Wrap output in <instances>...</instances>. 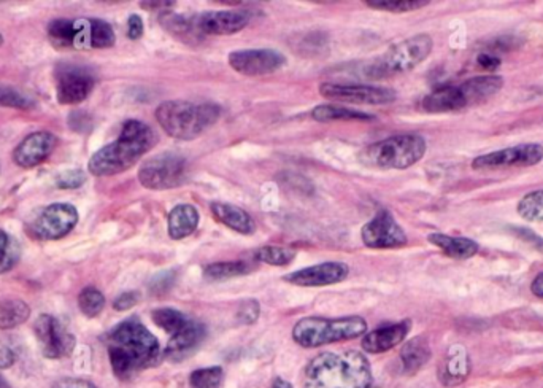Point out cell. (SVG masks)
<instances>
[{"label": "cell", "mask_w": 543, "mask_h": 388, "mask_svg": "<svg viewBox=\"0 0 543 388\" xmlns=\"http://www.w3.org/2000/svg\"><path fill=\"white\" fill-rule=\"evenodd\" d=\"M139 299H141V295L137 291H126V293L118 296L117 299L113 301V308L120 310V312L129 310V309L134 308Z\"/></svg>", "instance_id": "cell-42"}, {"label": "cell", "mask_w": 543, "mask_h": 388, "mask_svg": "<svg viewBox=\"0 0 543 388\" xmlns=\"http://www.w3.org/2000/svg\"><path fill=\"white\" fill-rule=\"evenodd\" d=\"M350 267L345 263L328 261L321 265L304 267L300 271L291 272L283 278L287 284L298 285V287H328V285L339 284L349 278Z\"/></svg>", "instance_id": "cell-18"}, {"label": "cell", "mask_w": 543, "mask_h": 388, "mask_svg": "<svg viewBox=\"0 0 543 388\" xmlns=\"http://www.w3.org/2000/svg\"><path fill=\"white\" fill-rule=\"evenodd\" d=\"M43 355L51 360L68 357L75 349V336L53 315L38 317L34 327Z\"/></svg>", "instance_id": "cell-14"}, {"label": "cell", "mask_w": 543, "mask_h": 388, "mask_svg": "<svg viewBox=\"0 0 543 388\" xmlns=\"http://www.w3.org/2000/svg\"><path fill=\"white\" fill-rule=\"evenodd\" d=\"M86 182V173L79 169H72V171H66V173H59L56 184L59 188L64 190H74V188H79Z\"/></svg>", "instance_id": "cell-40"}, {"label": "cell", "mask_w": 543, "mask_h": 388, "mask_svg": "<svg viewBox=\"0 0 543 388\" xmlns=\"http://www.w3.org/2000/svg\"><path fill=\"white\" fill-rule=\"evenodd\" d=\"M199 210L191 204H180L173 207L167 220V233L173 241H182L184 237L193 235L199 226Z\"/></svg>", "instance_id": "cell-22"}, {"label": "cell", "mask_w": 543, "mask_h": 388, "mask_svg": "<svg viewBox=\"0 0 543 388\" xmlns=\"http://www.w3.org/2000/svg\"><path fill=\"white\" fill-rule=\"evenodd\" d=\"M0 388H8V383H5V379L0 376Z\"/></svg>", "instance_id": "cell-50"}, {"label": "cell", "mask_w": 543, "mask_h": 388, "mask_svg": "<svg viewBox=\"0 0 543 388\" xmlns=\"http://www.w3.org/2000/svg\"><path fill=\"white\" fill-rule=\"evenodd\" d=\"M31 317L27 302L18 298L0 299V330H12L23 325Z\"/></svg>", "instance_id": "cell-29"}, {"label": "cell", "mask_w": 543, "mask_h": 388, "mask_svg": "<svg viewBox=\"0 0 543 388\" xmlns=\"http://www.w3.org/2000/svg\"><path fill=\"white\" fill-rule=\"evenodd\" d=\"M476 59H478V64H480V66H482L485 70H496V68L501 66L499 58L489 55V53H482V55L478 56Z\"/></svg>", "instance_id": "cell-45"}, {"label": "cell", "mask_w": 543, "mask_h": 388, "mask_svg": "<svg viewBox=\"0 0 543 388\" xmlns=\"http://www.w3.org/2000/svg\"><path fill=\"white\" fill-rule=\"evenodd\" d=\"M0 107L19 109V110H31L36 107L34 99L26 96L18 89L12 87H0Z\"/></svg>", "instance_id": "cell-39"}, {"label": "cell", "mask_w": 543, "mask_h": 388, "mask_svg": "<svg viewBox=\"0 0 543 388\" xmlns=\"http://www.w3.org/2000/svg\"><path fill=\"white\" fill-rule=\"evenodd\" d=\"M427 241L431 242L433 246H439L446 257L454 259L472 258L480 250V246L469 237H454V236L433 233V235H429Z\"/></svg>", "instance_id": "cell-25"}, {"label": "cell", "mask_w": 543, "mask_h": 388, "mask_svg": "<svg viewBox=\"0 0 543 388\" xmlns=\"http://www.w3.org/2000/svg\"><path fill=\"white\" fill-rule=\"evenodd\" d=\"M364 246L369 248H397L407 244V235L388 210H380L360 231Z\"/></svg>", "instance_id": "cell-15"}, {"label": "cell", "mask_w": 543, "mask_h": 388, "mask_svg": "<svg viewBox=\"0 0 543 388\" xmlns=\"http://www.w3.org/2000/svg\"><path fill=\"white\" fill-rule=\"evenodd\" d=\"M531 290L534 295L543 299V272L538 274V278H534V282L531 285Z\"/></svg>", "instance_id": "cell-48"}, {"label": "cell", "mask_w": 543, "mask_h": 388, "mask_svg": "<svg viewBox=\"0 0 543 388\" xmlns=\"http://www.w3.org/2000/svg\"><path fill=\"white\" fill-rule=\"evenodd\" d=\"M15 362V353L8 347H0V368H8Z\"/></svg>", "instance_id": "cell-47"}, {"label": "cell", "mask_w": 543, "mask_h": 388, "mask_svg": "<svg viewBox=\"0 0 543 388\" xmlns=\"http://www.w3.org/2000/svg\"><path fill=\"white\" fill-rule=\"evenodd\" d=\"M94 89V79L85 68L62 66L56 72V96L62 105L83 102Z\"/></svg>", "instance_id": "cell-17"}, {"label": "cell", "mask_w": 543, "mask_h": 388, "mask_svg": "<svg viewBox=\"0 0 543 388\" xmlns=\"http://www.w3.org/2000/svg\"><path fill=\"white\" fill-rule=\"evenodd\" d=\"M298 252L293 248H287V246H261L256 253V258L261 263L270 266H287L293 263Z\"/></svg>", "instance_id": "cell-34"}, {"label": "cell", "mask_w": 543, "mask_h": 388, "mask_svg": "<svg viewBox=\"0 0 543 388\" xmlns=\"http://www.w3.org/2000/svg\"><path fill=\"white\" fill-rule=\"evenodd\" d=\"M107 349L113 372L120 379L156 366L162 357L156 336L135 317L121 321L107 334Z\"/></svg>", "instance_id": "cell-1"}, {"label": "cell", "mask_w": 543, "mask_h": 388, "mask_svg": "<svg viewBox=\"0 0 543 388\" xmlns=\"http://www.w3.org/2000/svg\"><path fill=\"white\" fill-rule=\"evenodd\" d=\"M366 331L367 321L358 315L342 319L307 317L294 325L293 340L306 349H315L321 345L356 340L364 336Z\"/></svg>", "instance_id": "cell-6"}, {"label": "cell", "mask_w": 543, "mask_h": 388, "mask_svg": "<svg viewBox=\"0 0 543 388\" xmlns=\"http://www.w3.org/2000/svg\"><path fill=\"white\" fill-rule=\"evenodd\" d=\"M412 321H399L386 327H380L373 330L372 333L366 334L362 340V349L369 353H383V351L394 349L396 345L403 342L410 333Z\"/></svg>", "instance_id": "cell-21"}, {"label": "cell", "mask_w": 543, "mask_h": 388, "mask_svg": "<svg viewBox=\"0 0 543 388\" xmlns=\"http://www.w3.org/2000/svg\"><path fill=\"white\" fill-rule=\"evenodd\" d=\"M195 23L204 36H231L248 25V16L242 12H205L195 16Z\"/></svg>", "instance_id": "cell-20"}, {"label": "cell", "mask_w": 543, "mask_h": 388, "mask_svg": "<svg viewBox=\"0 0 543 388\" xmlns=\"http://www.w3.org/2000/svg\"><path fill=\"white\" fill-rule=\"evenodd\" d=\"M51 388H99L96 383H89V381H85V379H72V377H68V379H61V381H57V383L53 385Z\"/></svg>", "instance_id": "cell-44"}, {"label": "cell", "mask_w": 543, "mask_h": 388, "mask_svg": "<svg viewBox=\"0 0 543 388\" xmlns=\"http://www.w3.org/2000/svg\"><path fill=\"white\" fill-rule=\"evenodd\" d=\"M311 118L321 121V123H329V121H371L372 115L366 111L354 110L343 105L323 104L318 105L311 110Z\"/></svg>", "instance_id": "cell-27"}, {"label": "cell", "mask_w": 543, "mask_h": 388, "mask_svg": "<svg viewBox=\"0 0 543 388\" xmlns=\"http://www.w3.org/2000/svg\"><path fill=\"white\" fill-rule=\"evenodd\" d=\"M161 25L171 36L178 38L180 42L188 45H197L201 42L204 34L199 31L194 18L182 16V15H173V13H165L161 16Z\"/></svg>", "instance_id": "cell-26"}, {"label": "cell", "mask_w": 543, "mask_h": 388, "mask_svg": "<svg viewBox=\"0 0 543 388\" xmlns=\"http://www.w3.org/2000/svg\"><path fill=\"white\" fill-rule=\"evenodd\" d=\"M158 143V136L148 124L129 120L122 124L121 134L92 154L88 171L96 177H110L126 173Z\"/></svg>", "instance_id": "cell-3"}, {"label": "cell", "mask_w": 543, "mask_h": 388, "mask_svg": "<svg viewBox=\"0 0 543 388\" xmlns=\"http://www.w3.org/2000/svg\"><path fill=\"white\" fill-rule=\"evenodd\" d=\"M4 44V37H2V36H0V45Z\"/></svg>", "instance_id": "cell-51"}, {"label": "cell", "mask_w": 543, "mask_h": 388, "mask_svg": "<svg viewBox=\"0 0 543 388\" xmlns=\"http://www.w3.org/2000/svg\"><path fill=\"white\" fill-rule=\"evenodd\" d=\"M372 368L360 351H324L307 364L304 388H371Z\"/></svg>", "instance_id": "cell-2"}, {"label": "cell", "mask_w": 543, "mask_h": 388, "mask_svg": "<svg viewBox=\"0 0 543 388\" xmlns=\"http://www.w3.org/2000/svg\"><path fill=\"white\" fill-rule=\"evenodd\" d=\"M205 338V327L199 321L190 320L177 334L172 336L165 353L172 358H182L194 351Z\"/></svg>", "instance_id": "cell-24"}, {"label": "cell", "mask_w": 543, "mask_h": 388, "mask_svg": "<svg viewBox=\"0 0 543 388\" xmlns=\"http://www.w3.org/2000/svg\"><path fill=\"white\" fill-rule=\"evenodd\" d=\"M153 321L159 328H162L165 333L173 336L190 321V319L177 309L162 308L154 310Z\"/></svg>", "instance_id": "cell-32"}, {"label": "cell", "mask_w": 543, "mask_h": 388, "mask_svg": "<svg viewBox=\"0 0 543 388\" xmlns=\"http://www.w3.org/2000/svg\"><path fill=\"white\" fill-rule=\"evenodd\" d=\"M56 147L57 137L55 134L48 131H38L19 142L18 147L13 152V161L23 169H32L42 164L43 161L55 152Z\"/></svg>", "instance_id": "cell-19"}, {"label": "cell", "mask_w": 543, "mask_h": 388, "mask_svg": "<svg viewBox=\"0 0 543 388\" xmlns=\"http://www.w3.org/2000/svg\"><path fill=\"white\" fill-rule=\"evenodd\" d=\"M225 379V372L220 366L202 368L191 374L190 383L193 388H220Z\"/></svg>", "instance_id": "cell-37"}, {"label": "cell", "mask_w": 543, "mask_h": 388, "mask_svg": "<svg viewBox=\"0 0 543 388\" xmlns=\"http://www.w3.org/2000/svg\"><path fill=\"white\" fill-rule=\"evenodd\" d=\"M221 117L214 104H194L188 100H165L156 109V120L165 134L178 141H193L214 126Z\"/></svg>", "instance_id": "cell-4"}, {"label": "cell", "mask_w": 543, "mask_h": 388, "mask_svg": "<svg viewBox=\"0 0 543 388\" xmlns=\"http://www.w3.org/2000/svg\"><path fill=\"white\" fill-rule=\"evenodd\" d=\"M253 271L250 263L246 261H225V263H214L204 269V278L212 282L227 280V278H240L248 272Z\"/></svg>", "instance_id": "cell-30"}, {"label": "cell", "mask_w": 543, "mask_h": 388, "mask_svg": "<svg viewBox=\"0 0 543 388\" xmlns=\"http://www.w3.org/2000/svg\"><path fill=\"white\" fill-rule=\"evenodd\" d=\"M21 258V246L19 242L0 229V274L12 271L18 265Z\"/></svg>", "instance_id": "cell-31"}, {"label": "cell", "mask_w": 543, "mask_h": 388, "mask_svg": "<svg viewBox=\"0 0 543 388\" xmlns=\"http://www.w3.org/2000/svg\"><path fill=\"white\" fill-rule=\"evenodd\" d=\"M504 80L499 75H480L453 87L433 89L423 99V109L429 113L465 110L482 104L501 91Z\"/></svg>", "instance_id": "cell-5"}, {"label": "cell", "mask_w": 543, "mask_h": 388, "mask_svg": "<svg viewBox=\"0 0 543 388\" xmlns=\"http://www.w3.org/2000/svg\"><path fill=\"white\" fill-rule=\"evenodd\" d=\"M272 388H293L291 387V383H287V381H283V379H277L274 383H272Z\"/></svg>", "instance_id": "cell-49"}, {"label": "cell", "mask_w": 543, "mask_h": 388, "mask_svg": "<svg viewBox=\"0 0 543 388\" xmlns=\"http://www.w3.org/2000/svg\"><path fill=\"white\" fill-rule=\"evenodd\" d=\"M426 153V141L418 134H402L372 143L362 152L364 164L379 169H409Z\"/></svg>", "instance_id": "cell-8"}, {"label": "cell", "mask_w": 543, "mask_h": 388, "mask_svg": "<svg viewBox=\"0 0 543 388\" xmlns=\"http://www.w3.org/2000/svg\"><path fill=\"white\" fill-rule=\"evenodd\" d=\"M79 310L86 315V317H98L105 308V298L98 288L94 287H88L81 291L78 296Z\"/></svg>", "instance_id": "cell-36"}, {"label": "cell", "mask_w": 543, "mask_h": 388, "mask_svg": "<svg viewBox=\"0 0 543 388\" xmlns=\"http://www.w3.org/2000/svg\"><path fill=\"white\" fill-rule=\"evenodd\" d=\"M210 207L214 218L226 225L227 228L245 236L253 235L256 231V223L246 210L226 203H212Z\"/></svg>", "instance_id": "cell-23"}, {"label": "cell", "mask_w": 543, "mask_h": 388, "mask_svg": "<svg viewBox=\"0 0 543 388\" xmlns=\"http://www.w3.org/2000/svg\"><path fill=\"white\" fill-rule=\"evenodd\" d=\"M48 36L57 47L75 49L110 48L117 42L115 31L104 19H53Z\"/></svg>", "instance_id": "cell-7"}, {"label": "cell", "mask_w": 543, "mask_h": 388, "mask_svg": "<svg viewBox=\"0 0 543 388\" xmlns=\"http://www.w3.org/2000/svg\"><path fill=\"white\" fill-rule=\"evenodd\" d=\"M543 160V145L540 143H523L515 147L502 148L493 153L482 154L472 161V169H502V167L536 166Z\"/></svg>", "instance_id": "cell-13"}, {"label": "cell", "mask_w": 543, "mask_h": 388, "mask_svg": "<svg viewBox=\"0 0 543 388\" xmlns=\"http://www.w3.org/2000/svg\"><path fill=\"white\" fill-rule=\"evenodd\" d=\"M467 376V363H465V358L461 353H453L450 358L446 360L444 371H442V381L446 385H453V383H458L459 381H463Z\"/></svg>", "instance_id": "cell-38"}, {"label": "cell", "mask_w": 543, "mask_h": 388, "mask_svg": "<svg viewBox=\"0 0 543 388\" xmlns=\"http://www.w3.org/2000/svg\"><path fill=\"white\" fill-rule=\"evenodd\" d=\"M261 314V308L259 302L255 299H248V301L242 302V306L238 309V320L244 325H251L257 320V317Z\"/></svg>", "instance_id": "cell-41"}, {"label": "cell", "mask_w": 543, "mask_h": 388, "mask_svg": "<svg viewBox=\"0 0 543 388\" xmlns=\"http://www.w3.org/2000/svg\"><path fill=\"white\" fill-rule=\"evenodd\" d=\"M145 26L139 15H131L128 19V37L131 40H139L143 36Z\"/></svg>", "instance_id": "cell-43"}, {"label": "cell", "mask_w": 543, "mask_h": 388, "mask_svg": "<svg viewBox=\"0 0 543 388\" xmlns=\"http://www.w3.org/2000/svg\"><path fill=\"white\" fill-rule=\"evenodd\" d=\"M227 59L235 72L246 77L272 74L287 64L285 56L269 48L234 51Z\"/></svg>", "instance_id": "cell-16"}, {"label": "cell", "mask_w": 543, "mask_h": 388, "mask_svg": "<svg viewBox=\"0 0 543 388\" xmlns=\"http://www.w3.org/2000/svg\"><path fill=\"white\" fill-rule=\"evenodd\" d=\"M433 47V38L427 34H418L402 40L366 66V75L369 79H385L391 75L410 72L431 55Z\"/></svg>", "instance_id": "cell-9"}, {"label": "cell", "mask_w": 543, "mask_h": 388, "mask_svg": "<svg viewBox=\"0 0 543 388\" xmlns=\"http://www.w3.org/2000/svg\"><path fill=\"white\" fill-rule=\"evenodd\" d=\"M429 358H431V347L422 336L409 341L401 351V362L407 374H415L416 371L422 370L423 366L429 362Z\"/></svg>", "instance_id": "cell-28"}, {"label": "cell", "mask_w": 543, "mask_h": 388, "mask_svg": "<svg viewBox=\"0 0 543 388\" xmlns=\"http://www.w3.org/2000/svg\"><path fill=\"white\" fill-rule=\"evenodd\" d=\"M175 5V2H169V0H161V2H141V6L151 10V12H167L171 10L172 6Z\"/></svg>", "instance_id": "cell-46"}, {"label": "cell", "mask_w": 543, "mask_h": 388, "mask_svg": "<svg viewBox=\"0 0 543 388\" xmlns=\"http://www.w3.org/2000/svg\"><path fill=\"white\" fill-rule=\"evenodd\" d=\"M78 223V210L72 204H51L38 210L29 223V231L42 241H57Z\"/></svg>", "instance_id": "cell-11"}, {"label": "cell", "mask_w": 543, "mask_h": 388, "mask_svg": "<svg viewBox=\"0 0 543 388\" xmlns=\"http://www.w3.org/2000/svg\"><path fill=\"white\" fill-rule=\"evenodd\" d=\"M323 98L347 102V104L385 105L394 102L397 94L394 89L372 85H342V83H323L319 85Z\"/></svg>", "instance_id": "cell-12"}, {"label": "cell", "mask_w": 543, "mask_h": 388, "mask_svg": "<svg viewBox=\"0 0 543 388\" xmlns=\"http://www.w3.org/2000/svg\"><path fill=\"white\" fill-rule=\"evenodd\" d=\"M517 210L526 222H543V190L527 193L519 201Z\"/></svg>", "instance_id": "cell-33"}, {"label": "cell", "mask_w": 543, "mask_h": 388, "mask_svg": "<svg viewBox=\"0 0 543 388\" xmlns=\"http://www.w3.org/2000/svg\"><path fill=\"white\" fill-rule=\"evenodd\" d=\"M186 173L188 164L180 154L161 153L141 164L139 169V182L148 190L162 192L182 185Z\"/></svg>", "instance_id": "cell-10"}, {"label": "cell", "mask_w": 543, "mask_h": 388, "mask_svg": "<svg viewBox=\"0 0 543 388\" xmlns=\"http://www.w3.org/2000/svg\"><path fill=\"white\" fill-rule=\"evenodd\" d=\"M367 6L380 12L405 13L415 12L429 5L427 0H367Z\"/></svg>", "instance_id": "cell-35"}]
</instances>
